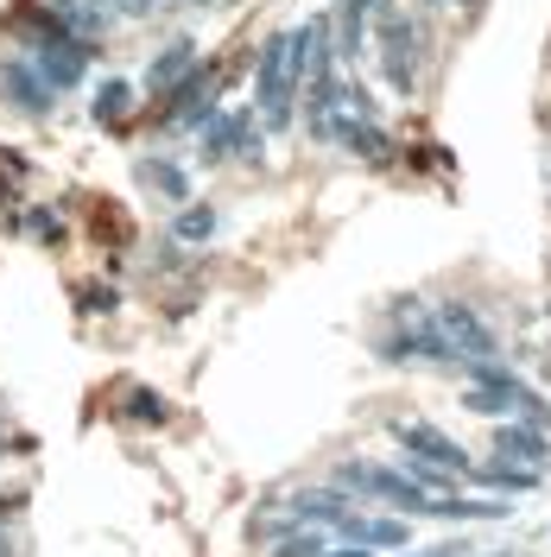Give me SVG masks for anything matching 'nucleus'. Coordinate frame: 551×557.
I'll return each instance as SVG.
<instances>
[{
  "instance_id": "15",
  "label": "nucleus",
  "mask_w": 551,
  "mask_h": 557,
  "mask_svg": "<svg viewBox=\"0 0 551 557\" xmlns=\"http://www.w3.org/2000/svg\"><path fill=\"white\" fill-rule=\"evenodd\" d=\"M146 177H152L166 197H184V190H191V184H184V172H172V165H146Z\"/></svg>"
},
{
  "instance_id": "2",
  "label": "nucleus",
  "mask_w": 551,
  "mask_h": 557,
  "mask_svg": "<svg viewBox=\"0 0 551 557\" xmlns=\"http://www.w3.org/2000/svg\"><path fill=\"white\" fill-rule=\"evenodd\" d=\"M393 444L413 456V462H431V469H444V475H456V482H469V475H476V456L463 450L450 431L425 424V418H400V424H393Z\"/></svg>"
},
{
  "instance_id": "10",
  "label": "nucleus",
  "mask_w": 551,
  "mask_h": 557,
  "mask_svg": "<svg viewBox=\"0 0 551 557\" xmlns=\"http://www.w3.org/2000/svg\"><path fill=\"white\" fill-rule=\"evenodd\" d=\"M209 152H254V127H247L242 114L235 121H216L209 127Z\"/></svg>"
},
{
  "instance_id": "17",
  "label": "nucleus",
  "mask_w": 551,
  "mask_h": 557,
  "mask_svg": "<svg viewBox=\"0 0 551 557\" xmlns=\"http://www.w3.org/2000/svg\"><path fill=\"white\" fill-rule=\"evenodd\" d=\"M76 305H89V311H114V292H76Z\"/></svg>"
},
{
  "instance_id": "13",
  "label": "nucleus",
  "mask_w": 551,
  "mask_h": 557,
  "mask_svg": "<svg viewBox=\"0 0 551 557\" xmlns=\"http://www.w3.org/2000/svg\"><path fill=\"white\" fill-rule=\"evenodd\" d=\"M26 235H33V242H45V247L64 242V228H58V215H51V209H33V215H26Z\"/></svg>"
},
{
  "instance_id": "12",
  "label": "nucleus",
  "mask_w": 551,
  "mask_h": 557,
  "mask_svg": "<svg viewBox=\"0 0 551 557\" xmlns=\"http://www.w3.org/2000/svg\"><path fill=\"white\" fill-rule=\"evenodd\" d=\"M127 418H139V424H166V399L146 393V386H134V393H127Z\"/></svg>"
},
{
  "instance_id": "4",
  "label": "nucleus",
  "mask_w": 551,
  "mask_h": 557,
  "mask_svg": "<svg viewBox=\"0 0 551 557\" xmlns=\"http://www.w3.org/2000/svg\"><path fill=\"white\" fill-rule=\"evenodd\" d=\"M330 539H343V545H362V552H406V539H413V525L406 513H348Z\"/></svg>"
},
{
  "instance_id": "14",
  "label": "nucleus",
  "mask_w": 551,
  "mask_h": 557,
  "mask_svg": "<svg viewBox=\"0 0 551 557\" xmlns=\"http://www.w3.org/2000/svg\"><path fill=\"white\" fill-rule=\"evenodd\" d=\"M368 7H375V0H343V45L348 51L362 45V20H368Z\"/></svg>"
},
{
  "instance_id": "1",
  "label": "nucleus",
  "mask_w": 551,
  "mask_h": 557,
  "mask_svg": "<svg viewBox=\"0 0 551 557\" xmlns=\"http://www.w3.org/2000/svg\"><path fill=\"white\" fill-rule=\"evenodd\" d=\"M336 487H348V494H368V500L393 507V513H418V520H494V513H501L494 500L425 494L406 469H387V462H368V456H348L343 469H336Z\"/></svg>"
},
{
  "instance_id": "8",
  "label": "nucleus",
  "mask_w": 551,
  "mask_h": 557,
  "mask_svg": "<svg viewBox=\"0 0 551 557\" xmlns=\"http://www.w3.org/2000/svg\"><path fill=\"white\" fill-rule=\"evenodd\" d=\"M469 487H501V494H532L539 487V469H526V462H507V456H494V462H476V475Z\"/></svg>"
},
{
  "instance_id": "5",
  "label": "nucleus",
  "mask_w": 551,
  "mask_h": 557,
  "mask_svg": "<svg viewBox=\"0 0 551 557\" xmlns=\"http://www.w3.org/2000/svg\"><path fill=\"white\" fill-rule=\"evenodd\" d=\"M285 507V520H298V525H323V532H336V525L355 513V500H348V487H298V494H285L279 500Z\"/></svg>"
},
{
  "instance_id": "18",
  "label": "nucleus",
  "mask_w": 551,
  "mask_h": 557,
  "mask_svg": "<svg viewBox=\"0 0 551 557\" xmlns=\"http://www.w3.org/2000/svg\"><path fill=\"white\" fill-rule=\"evenodd\" d=\"M323 557H380V552H362V545H330Z\"/></svg>"
},
{
  "instance_id": "9",
  "label": "nucleus",
  "mask_w": 551,
  "mask_h": 557,
  "mask_svg": "<svg viewBox=\"0 0 551 557\" xmlns=\"http://www.w3.org/2000/svg\"><path fill=\"white\" fill-rule=\"evenodd\" d=\"M267 552H273V557H323V552H330V532H323V525L285 520V532L267 539Z\"/></svg>"
},
{
  "instance_id": "20",
  "label": "nucleus",
  "mask_w": 551,
  "mask_h": 557,
  "mask_svg": "<svg viewBox=\"0 0 551 557\" xmlns=\"http://www.w3.org/2000/svg\"><path fill=\"white\" fill-rule=\"evenodd\" d=\"M0 557H13V539H7V525H0Z\"/></svg>"
},
{
  "instance_id": "16",
  "label": "nucleus",
  "mask_w": 551,
  "mask_h": 557,
  "mask_svg": "<svg viewBox=\"0 0 551 557\" xmlns=\"http://www.w3.org/2000/svg\"><path fill=\"white\" fill-rule=\"evenodd\" d=\"M96 108H102V121H114V114L127 108V89H102V102H96Z\"/></svg>"
},
{
  "instance_id": "6",
  "label": "nucleus",
  "mask_w": 551,
  "mask_h": 557,
  "mask_svg": "<svg viewBox=\"0 0 551 557\" xmlns=\"http://www.w3.org/2000/svg\"><path fill=\"white\" fill-rule=\"evenodd\" d=\"M380 64H387V83H393V89H413V76H418V33L400 20V13H387V20H380Z\"/></svg>"
},
{
  "instance_id": "19",
  "label": "nucleus",
  "mask_w": 551,
  "mask_h": 557,
  "mask_svg": "<svg viewBox=\"0 0 551 557\" xmlns=\"http://www.w3.org/2000/svg\"><path fill=\"white\" fill-rule=\"evenodd\" d=\"M108 7H121V13H139V0H108Z\"/></svg>"
},
{
  "instance_id": "22",
  "label": "nucleus",
  "mask_w": 551,
  "mask_h": 557,
  "mask_svg": "<svg viewBox=\"0 0 551 557\" xmlns=\"http://www.w3.org/2000/svg\"><path fill=\"white\" fill-rule=\"evenodd\" d=\"M494 557H507V552H494Z\"/></svg>"
},
{
  "instance_id": "3",
  "label": "nucleus",
  "mask_w": 551,
  "mask_h": 557,
  "mask_svg": "<svg viewBox=\"0 0 551 557\" xmlns=\"http://www.w3.org/2000/svg\"><path fill=\"white\" fill-rule=\"evenodd\" d=\"M431 317H438L444 343L456 348V361H494V355H501V336L482 323V311H476V305L444 298V305H431Z\"/></svg>"
},
{
  "instance_id": "21",
  "label": "nucleus",
  "mask_w": 551,
  "mask_h": 557,
  "mask_svg": "<svg viewBox=\"0 0 551 557\" xmlns=\"http://www.w3.org/2000/svg\"><path fill=\"white\" fill-rule=\"evenodd\" d=\"M418 557H463V552H418Z\"/></svg>"
},
{
  "instance_id": "7",
  "label": "nucleus",
  "mask_w": 551,
  "mask_h": 557,
  "mask_svg": "<svg viewBox=\"0 0 551 557\" xmlns=\"http://www.w3.org/2000/svg\"><path fill=\"white\" fill-rule=\"evenodd\" d=\"M494 456L526 462V469H546L551 462V431L526 424V418H501V424H494Z\"/></svg>"
},
{
  "instance_id": "11",
  "label": "nucleus",
  "mask_w": 551,
  "mask_h": 557,
  "mask_svg": "<svg viewBox=\"0 0 551 557\" xmlns=\"http://www.w3.org/2000/svg\"><path fill=\"white\" fill-rule=\"evenodd\" d=\"M177 242H209L216 235V209H204V203H191L184 215H177V228H172Z\"/></svg>"
}]
</instances>
